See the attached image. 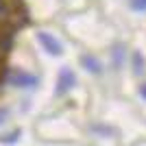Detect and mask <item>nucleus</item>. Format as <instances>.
I'll use <instances>...</instances> for the list:
<instances>
[{
  "instance_id": "nucleus-2",
  "label": "nucleus",
  "mask_w": 146,
  "mask_h": 146,
  "mask_svg": "<svg viewBox=\"0 0 146 146\" xmlns=\"http://www.w3.org/2000/svg\"><path fill=\"white\" fill-rule=\"evenodd\" d=\"M37 37H39V42H42V46H44L46 50H48L50 55H61V52H63V50H61V44L57 42L55 37H50L48 33H39Z\"/></svg>"
},
{
  "instance_id": "nucleus-1",
  "label": "nucleus",
  "mask_w": 146,
  "mask_h": 146,
  "mask_svg": "<svg viewBox=\"0 0 146 146\" xmlns=\"http://www.w3.org/2000/svg\"><path fill=\"white\" fill-rule=\"evenodd\" d=\"M72 83H74V72L70 68H63L59 72V81H57V96L66 94V92L72 87Z\"/></svg>"
},
{
  "instance_id": "nucleus-3",
  "label": "nucleus",
  "mask_w": 146,
  "mask_h": 146,
  "mask_svg": "<svg viewBox=\"0 0 146 146\" xmlns=\"http://www.w3.org/2000/svg\"><path fill=\"white\" fill-rule=\"evenodd\" d=\"M11 81L15 83V85H20V87H31V85H37V79H35V76H33V74H26V72H22V70L13 72Z\"/></svg>"
},
{
  "instance_id": "nucleus-5",
  "label": "nucleus",
  "mask_w": 146,
  "mask_h": 146,
  "mask_svg": "<svg viewBox=\"0 0 146 146\" xmlns=\"http://www.w3.org/2000/svg\"><path fill=\"white\" fill-rule=\"evenodd\" d=\"M131 5H133L135 11H146V0H133Z\"/></svg>"
},
{
  "instance_id": "nucleus-7",
  "label": "nucleus",
  "mask_w": 146,
  "mask_h": 146,
  "mask_svg": "<svg viewBox=\"0 0 146 146\" xmlns=\"http://www.w3.org/2000/svg\"><path fill=\"white\" fill-rule=\"evenodd\" d=\"M5 118H7V109H0V122L5 120Z\"/></svg>"
},
{
  "instance_id": "nucleus-6",
  "label": "nucleus",
  "mask_w": 146,
  "mask_h": 146,
  "mask_svg": "<svg viewBox=\"0 0 146 146\" xmlns=\"http://www.w3.org/2000/svg\"><path fill=\"white\" fill-rule=\"evenodd\" d=\"M135 72H142V57L135 55Z\"/></svg>"
},
{
  "instance_id": "nucleus-4",
  "label": "nucleus",
  "mask_w": 146,
  "mask_h": 146,
  "mask_svg": "<svg viewBox=\"0 0 146 146\" xmlns=\"http://www.w3.org/2000/svg\"><path fill=\"white\" fill-rule=\"evenodd\" d=\"M81 63H83V66H85L90 72H94V74L100 72V63H98L96 57H92V55H83V57H81Z\"/></svg>"
},
{
  "instance_id": "nucleus-8",
  "label": "nucleus",
  "mask_w": 146,
  "mask_h": 146,
  "mask_svg": "<svg viewBox=\"0 0 146 146\" xmlns=\"http://www.w3.org/2000/svg\"><path fill=\"white\" fill-rule=\"evenodd\" d=\"M140 94H142V96L146 98V85H144V87H142V90H140Z\"/></svg>"
}]
</instances>
